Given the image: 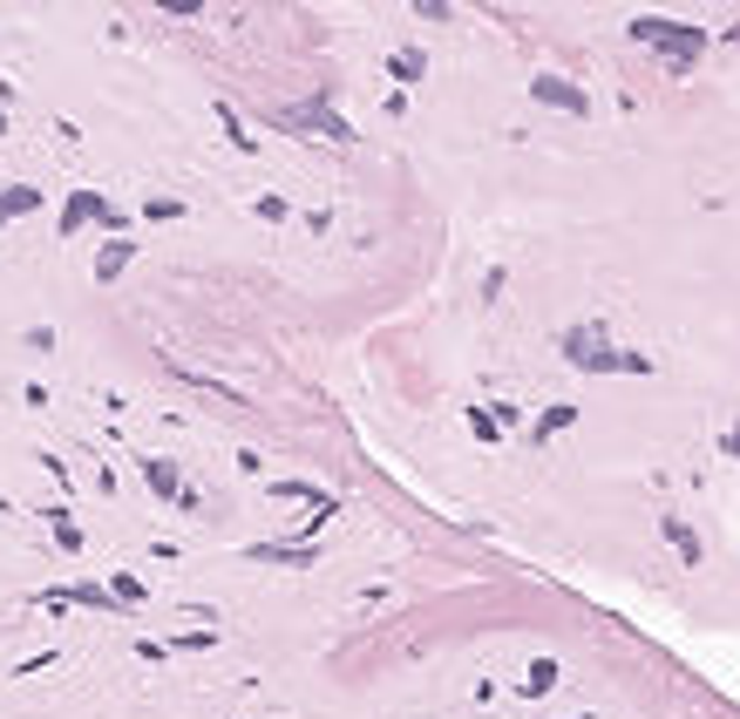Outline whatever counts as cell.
<instances>
[{
    "label": "cell",
    "instance_id": "30bf717a",
    "mask_svg": "<svg viewBox=\"0 0 740 719\" xmlns=\"http://www.w3.org/2000/svg\"><path fill=\"white\" fill-rule=\"evenodd\" d=\"M659 530H666V543H673V550L686 556V564H699V556H707V550H699V537H693V530L680 523V516H666V523H659Z\"/></svg>",
    "mask_w": 740,
    "mask_h": 719
},
{
    "label": "cell",
    "instance_id": "6da1fadb",
    "mask_svg": "<svg viewBox=\"0 0 740 719\" xmlns=\"http://www.w3.org/2000/svg\"><path fill=\"white\" fill-rule=\"evenodd\" d=\"M564 353H571V367H584V374H645L652 367L645 353H618L598 327H571L564 333Z\"/></svg>",
    "mask_w": 740,
    "mask_h": 719
},
{
    "label": "cell",
    "instance_id": "ba28073f",
    "mask_svg": "<svg viewBox=\"0 0 740 719\" xmlns=\"http://www.w3.org/2000/svg\"><path fill=\"white\" fill-rule=\"evenodd\" d=\"M143 483L157 489V496H184V475H177V462H164V455L143 462Z\"/></svg>",
    "mask_w": 740,
    "mask_h": 719
},
{
    "label": "cell",
    "instance_id": "52a82bcc",
    "mask_svg": "<svg viewBox=\"0 0 740 719\" xmlns=\"http://www.w3.org/2000/svg\"><path fill=\"white\" fill-rule=\"evenodd\" d=\"M130 258H136V245H130V237H115V245H102V252H96V278H102V286H109V278H123V272H130Z\"/></svg>",
    "mask_w": 740,
    "mask_h": 719
},
{
    "label": "cell",
    "instance_id": "3957f363",
    "mask_svg": "<svg viewBox=\"0 0 740 719\" xmlns=\"http://www.w3.org/2000/svg\"><path fill=\"white\" fill-rule=\"evenodd\" d=\"M82 224H109V231H123V211H115L102 190H68V204H62V237H75Z\"/></svg>",
    "mask_w": 740,
    "mask_h": 719
},
{
    "label": "cell",
    "instance_id": "7a4b0ae2",
    "mask_svg": "<svg viewBox=\"0 0 740 719\" xmlns=\"http://www.w3.org/2000/svg\"><path fill=\"white\" fill-rule=\"evenodd\" d=\"M632 34H639V42L673 48V62H693L699 48H707V27H686V21H666V14H639Z\"/></svg>",
    "mask_w": 740,
    "mask_h": 719
},
{
    "label": "cell",
    "instance_id": "7c38bea8",
    "mask_svg": "<svg viewBox=\"0 0 740 719\" xmlns=\"http://www.w3.org/2000/svg\"><path fill=\"white\" fill-rule=\"evenodd\" d=\"M551 686H557V665H551V659H537V665H530V678H523V693H537V699H543Z\"/></svg>",
    "mask_w": 740,
    "mask_h": 719
},
{
    "label": "cell",
    "instance_id": "5b68a950",
    "mask_svg": "<svg viewBox=\"0 0 740 719\" xmlns=\"http://www.w3.org/2000/svg\"><path fill=\"white\" fill-rule=\"evenodd\" d=\"M530 96H537V102H551V109H564V115H584V109H592V102H584V89H571L564 75H537Z\"/></svg>",
    "mask_w": 740,
    "mask_h": 719
},
{
    "label": "cell",
    "instance_id": "5bb4252c",
    "mask_svg": "<svg viewBox=\"0 0 740 719\" xmlns=\"http://www.w3.org/2000/svg\"><path fill=\"white\" fill-rule=\"evenodd\" d=\"M727 455H740V428H727Z\"/></svg>",
    "mask_w": 740,
    "mask_h": 719
},
{
    "label": "cell",
    "instance_id": "9c48e42d",
    "mask_svg": "<svg viewBox=\"0 0 740 719\" xmlns=\"http://www.w3.org/2000/svg\"><path fill=\"white\" fill-rule=\"evenodd\" d=\"M258 564H313V543H258Z\"/></svg>",
    "mask_w": 740,
    "mask_h": 719
},
{
    "label": "cell",
    "instance_id": "277c9868",
    "mask_svg": "<svg viewBox=\"0 0 740 719\" xmlns=\"http://www.w3.org/2000/svg\"><path fill=\"white\" fill-rule=\"evenodd\" d=\"M279 130H313V136H333V143H346L354 130L340 123V115L327 109V102H306V109H279Z\"/></svg>",
    "mask_w": 740,
    "mask_h": 719
},
{
    "label": "cell",
    "instance_id": "9a60e30c",
    "mask_svg": "<svg viewBox=\"0 0 740 719\" xmlns=\"http://www.w3.org/2000/svg\"><path fill=\"white\" fill-rule=\"evenodd\" d=\"M0 136H8V109H0Z\"/></svg>",
    "mask_w": 740,
    "mask_h": 719
},
{
    "label": "cell",
    "instance_id": "2e32d148",
    "mask_svg": "<svg viewBox=\"0 0 740 719\" xmlns=\"http://www.w3.org/2000/svg\"><path fill=\"white\" fill-rule=\"evenodd\" d=\"M0 509H8V502H0Z\"/></svg>",
    "mask_w": 740,
    "mask_h": 719
},
{
    "label": "cell",
    "instance_id": "4fadbf2b",
    "mask_svg": "<svg viewBox=\"0 0 740 719\" xmlns=\"http://www.w3.org/2000/svg\"><path fill=\"white\" fill-rule=\"evenodd\" d=\"M109 597H115V605H143V584H136L130 571H115V577H109Z\"/></svg>",
    "mask_w": 740,
    "mask_h": 719
},
{
    "label": "cell",
    "instance_id": "8992f818",
    "mask_svg": "<svg viewBox=\"0 0 740 719\" xmlns=\"http://www.w3.org/2000/svg\"><path fill=\"white\" fill-rule=\"evenodd\" d=\"M42 211V190L34 184H0V231H8L14 218H34Z\"/></svg>",
    "mask_w": 740,
    "mask_h": 719
},
{
    "label": "cell",
    "instance_id": "8fae6325",
    "mask_svg": "<svg viewBox=\"0 0 740 719\" xmlns=\"http://www.w3.org/2000/svg\"><path fill=\"white\" fill-rule=\"evenodd\" d=\"M48 523H55V543L75 556V550H82V523H75V516L68 509H48Z\"/></svg>",
    "mask_w": 740,
    "mask_h": 719
}]
</instances>
